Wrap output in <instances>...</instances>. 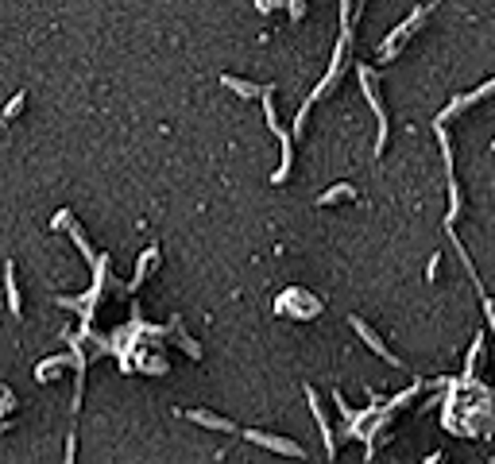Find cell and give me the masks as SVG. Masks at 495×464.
<instances>
[{"label": "cell", "instance_id": "2e32d148", "mask_svg": "<svg viewBox=\"0 0 495 464\" xmlns=\"http://www.w3.org/2000/svg\"><path fill=\"white\" fill-rule=\"evenodd\" d=\"M23 109V93H16L12 101H8V109H4V120H16V112Z\"/></svg>", "mask_w": 495, "mask_h": 464}, {"label": "cell", "instance_id": "4fadbf2b", "mask_svg": "<svg viewBox=\"0 0 495 464\" xmlns=\"http://www.w3.org/2000/svg\"><path fill=\"white\" fill-rule=\"evenodd\" d=\"M151 263H159V248H147V252L139 255V263H136V279H132V290H136V286L147 279V267H151Z\"/></svg>", "mask_w": 495, "mask_h": 464}, {"label": "cell", "instance_id": "52a82bcc", "mask_svg": "<svg viewBox=\"0 0 495 464\" xmlns=\"http://www.w3.org/2000/svg\"><path fill=\"white\" fill-rule=\"evenodd\" d=\"M221 86H225V89H233V93H236V97H244V101H252V97H267V93H271V86L240 81V78H233V74H221Z\"/></svg>", "mask_w": 495, "mask_h": 464}, {"label": "cell", "instance_id": "ffe728a7", "mask_svg": "<svg viewBox=\"0 0 495 464\" xmlns=\"http://www.w3.org/2000/svg\"><path fill=\"white\" fill-rule=\"evenodd\" d=\"M484 313H488V325L495 329V302H491L488 294H484Z\"/></svg>", "mask_w": 495, "mask_h": 464}, {"label": "cell", "instance_id": "8992f818", "mask_svg": "<svg viewBox=\"0 0 495 464\" xmlns=\"http://www.w3.org/2000/svg\"><path fill=\"white\" fill-rule=\"evenodd\" d=\"M491 93H495V78H491V81H484V86H480V89H476V93H465V97H457V101H453V105H449V109H445L441 116H437V120H433V124H445V120H449V116H457L460 109H468V105H476V101H484V97H491Z\"/></svg>", "mask_w": 495, "mask_h": 464}, {"label": "cell", "instance_id": "7c38bea8", "mask_svg": "<svg viewBox=\"0 0 495 464\" xmlns=\"http://www.w3.org/2000/svg\"><path fill=\"white\" fill-rule=\"evenodd\" d=\"M356 197V186H349V182H341V186L325 190V194L318 197V205H333V202H352Z\"/></svg>", "mask_w": 495, "mask_h": 464}, {"label": "cell", "instance_id": "9c48e42d", "mask_svg": "<svg viewBox=\"0 0 495 464\" xmlns=\"http://www.w3.org/2000/svg\"><path fill=\"white\" fill-rule=\"evenodd\" d=\"M186 418L197 422V426H205V429H217V434H236L233 422L221 418V414H213V410H186Z\"/></svg>", "mask_w": 495, "mask_h": 464}, {"label": "cell", "instance_id": "9a60e30c", "mask_svg": "<svg viewBox=\"0 0 495 464\" xmlns=\"http://www.w3.org/2000/svg\"><path fill=\"white\" fill-rule=\"evenodd\" d=\"M51 228H74V213L59 209V213H54V221H51Z\"/></svg>", "mask_w": 495, "mask_h": 464}, {"label": "cell", "instance_id": "44dd1931", "mask_svg": "<svg viewBox=\"0 0 495 464\" xmlns=\"http://www.w3.org/2000/svg\"><path fill=\"white\" fill-rule=\"evenodd\" d=\"M422 464H441V453H430V457H426Z\"/></svg>", "mask_w": 495, "mask_h": 464}, {"label": "cell", "instance_id": "7a4b0ae2", "mask_svg": "<svg viewBox=\"0 0 495 464\" xmlns=\"http://www.w3.org/2000/svg\"><path fill=\"white\" fill-rule=\"evenodd\" d=\"M437 4H441V0H426V4H422V8H414V12H410V16H407V20H402V23H399V28H395V31H391V35H387V39H383V47H379V58H383V62H387V58H391L395 51H399V43H407V39H410V31H414V28H418V23H422V20H426V16H430V12H433V8H437Z\"/></svg>", "mask_w": 495, "mask_h": 464}, {"label": "cell", "instance_id": "5bb4252c", "mask_svg": "<svg viewBox=\"0 0 495 464\" xmlns=\"http://www.w3.org/2000/svg\"><path fill=\"white\" fill-rule=\"evenodd\" d=\"M480 352H484V337H472V348H468V360H465V379L472 376V368H476V360H480Z\"/></svg>", "mask_w": 495, "mask_h": 464}, {"label": "cell", "instance_id": "6da1fadb", "mask_svg": "<svg viewBox=\"0 0 495 464\" xmlns=\"http://www.w3.org/2000/svg\"><path fill=\"white\" fill-rule=\"evenodd\" d=\"M275 93V89H271ZM263 97V109H267V124H271V132L279 136V147H283V163H279V170L271 174V186H283L286 178H291V167H294V139H291V132L279 124V116H275V97Z\"/></svg>", "mask_w": 495, "mask_h": 464}, {"label": "cell", "instance_id": "3957f363", "mask_svg": "<svg viewBox=\"0 0 495 464\" xmlns=\"http://www.w3.org/2000/svg\"><path fill=\"white\" fill-rule=\"evenodd\" d=\"M360 86H364V97H368L371 112H375V120H379V139H375V155H379L387 147V132H391V124H387V109H383V101H379V78L371 74V66H360Z\"/></svg>", "mask_w": 495, "mask_h": 464}, {"label": "cell", "instance_id": "d6986e66", "mask_svg": "<svg viewBox=\"0 0 495 464\" xmlns=\"http://www.w3.org/2000/svg\"><path fill=\"white\" fill-rule=\"evenodd\" d=\"M74 453H78V437H66V464H74Z\"/></svg>", "mask_w": 495, "mask_h": 464}, {"label": "cell", "instance_id": "e0dca14e", "mask_svg": "<svg viewBox=\"0 0 495 464\" xmlns=\"http://www.w3.org/2000/svg\"><path fill=\"white\" fill-rule=\"evenodd\" d=\"M0 399H4V402H0V406H4V414H12V410H16V395H12V387H4V391H0Z\"/></svg>", "mask_w": 495, "mask_h": 464}, {"label": "cell", "instance_id": "30bf717a", "mask_svg": "<svg viewBox=\"0 0 495 464\" xmlns=\"http://www.w3.org/2000/svg\"><path fill=\"white\" fill-rule=\"evenodd\" d=\"M66 368H81V360L78 356H51V360H43L35 368V379H54V376H62Z\"/></svg>", "mask_w": 495, "mask_h": 464}, {"label": "cell", "instance_id": "8fae6325", "mask_svg": "<svg viewBox=\"0 0 495 464\" xmlns=\"http://www.w3.org/2000/svg\"><path fill=\"white\" fill-rule=\"evenodd\" d=\"M4 275H8V279H4V286H8V310H12L16 318H20L23 310H20V286H16V263H8Z\"/></svg>", "mask_w": 495, "mask_h": 464}, {"label": "cell", "instance_id": "ac0fdd59", "mask_svg": "<svg viewBox=\"0 0 495 464\" xmlns=\"http://www.w3.org/2000/svg\"><path fill=\"white\" fill-rule=\"evenodd\" d=\"M306 16V0H291V20H302Z\"/></svg>", "mask_w": 495, "mask_h": 464}, {"label": "cell", "instance_id": "277c9868", "mask_svg": "<svg viewBox=\"0 0 495 464\" xmlns=\"http://www.w3.org/2000/svg\"><path fill=\"white\" fill-rule=\"evenodd\" d=\"M244 437L263 445V449H271V453H283V457H294V460L306 457V449L298 441H291V437H275V434H263V429H244Z\"/></svg>", "mask_w": 495, "mask_h": 464}, {"label": "cell", "instance_id": "ba28073f", "mask_svg": "<svg viewBox=\"0 0 495 464\" xmlns=\"http://www.w3.org/2000/svg\"><path fill=\"white\" fill-rule=\"evenodd\" d=\"M306 399H310V414L318 418V429H321V437H325V453L333 457V453H337V437H333V429H329V422H325V410H321V402H318V395H313V387H306Z\"/></svg>", "mask_w": 495, "mask_h": 464}, {"label": "cell", "instance_id": "5b68a950", "mask_svg": "<svg viewBox=\"0 0 495 464\" xmlns=\"http://www.w3.org/2000/svg\"><path fill=\"white\" fill-rule=\"evenodd\" d=\"M352 329H356V333H360V341H364V344H368L375 356H383V360L391 364V368H402V360H399V356H395V352H391V348H387L383 341H379V333L368 325L364 318H352Z\"/></svg>", "mask_w": 495, "mask_h": 464}, {"label": "cell", "instance_id": "7402d4cb", "mask_svg": "<svg viewBox=\"0 0 495 464\" xmlns=\"http://www.w3.org/2000/svg\"><path fill=\"white\" fill-rule=\"evenodd\" d=\"M491 151H495V144H491Z\"/></svg>", "mask_w": 495, "mask_h": 464}]
</instances>
